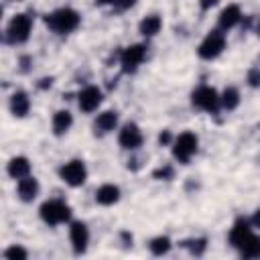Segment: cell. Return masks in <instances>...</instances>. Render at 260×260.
<instances>
[{
    "label": "cell",
    "mask_w": 260,
    "mask_h": 260,
    "mask_svg": "<svg viewBox=\"0 0 260 260\" xmlns=\"http://www.w3.org/2000/svg\"><path fill=\"white\" fill-rule=\"evenodd\" d=\"M45 22H47V26H49L53 32H57V35H67V32H71V30H75V28L79 26L81 16H79L73 8H59V10L51 12V14H47V16H45Z\"/></svg>",
    "instance_id": "1"
},
{
    "label": "cell",
    "mask_w": 260,
    "mask_h": 260,
    "mask_svg": "<svg viewBox=\"0 0 260 260\" xmlns=\"http://www.w3.org/2000/svg\"><path fill=\"white\" fill-rule=\"evenodd\" d=\"M41 213V219L49 225H59L63 221H67L71 217V207L61 201V199H51V201H45L39 209Z\"/></svg>",
    "instance_id": "2"
},
{
    "label": "cell",
    "mask_w": 260,
    "mask_h": 260,
    "mask_svg": "<svg viewBox=\"0 0 260 260\" xmlns=\"http://www.w3.org/2000/svg\"><path fill=\"white\" fill-rule=\"evenodd\" d=\"M30 28H32V18L28 14H14L6 26V41L14 45L24 43L30 37Z\"/></svg>",
    "instance_id": "3"
},
{
    "label": "cell",
    "mask_w": 260,
    "mask_h": 260,
    "mask_svg": "<svg viewBox=\"0 0 260 260\" xmlns=\"http://www.w3.org/2000/svg\"><path fill=\"white\" fill-rule=\"evenodd\" d=\"M197 144H199V140H197V136L193 132H181L173 142V156L179 162L187 165L189 158L197 152Z\"/></svg>",
    "instance_id": "4"
},
{
    "label": "cell",
    "mask_w": 260,
    "mask_h": 260,
    "mask_svg": "<svg viewBox=\"0 0 260 260\" xmlns=\"http://www.w3.org/2000/svg\"><path fill=\"white\" fill-rule=\"evenodd\" d=\"M223 49H225V37H223V32H221V30H211V32L201 41L197 53H199L201 59L211 61V59H215Z\"/></svg>",
    "instance_id": "5"
},
{
    "label": "cell",
    "mask_w": 260,
    "mask_h": 260,
    "mask_svg": "<svg viewBox=\"0 0 260 260\" xmlns=\"http://www.w3.org/2000/svg\"><path fill=\"white\" fill-rule=\"evenodd\" d=\"M191 102H193L195 108H199V110H203V112H215V110L219 108V104H221V98L217 95V91H215L213 87L201 85V87H197V89L193 91Z\"/></svg>",
    "instance_id": "6"
},
{
    "label": "cell",
    "mask_w": 260,
    "mask_h": 260,
    "mask_svg": "<svg viewBox=\"0 0 260 260\" xmlns=\"http://www.w3.org/2000/svg\"><path fill=\"white\" fill-rule=\"evenodd\" d=\"M59 177H61L67 185H71V187H79V185H83L85 179H87V169H85L83 160L73 158V160L65 162V165L59 169Z\"/></svg>",
    "instance_id": "7"
},
{
    "label": "cell",
    "mask_w": 260,
    "mask_h": 260,
    "mask_svg": "<svg viewBox=\"0 0 260 260\" xmlns=\"http://www.w3.org/2000/svg\"><path fill=\"white\" fill-rule=\"evenodd\" d=\"M144 57H146V45H130V47H126V49L120 53L122 71H126V73L136 71L138 65L144 61Z\"/></svg>",
    "instance_id": "8"
},
{
    "label": "cell",
    "mask_w": 260,
    "mask_h": 260,
    "mask_svg": "<svg viewBox=\"0 0 260 260\" xmlns=\"http://www.w3.org/2000/svg\"><path fill=\"white\" fill-rule=\"evenodd\" d=\"M252 238H254V232H252V228H250V223L246 219H238L234 223V228L230 230V244L234 248H238V250L244 248Z\"/></svg>",
    "instance_id": "9"
},
{
    "label": "cell",
    "mask_w": 260,
    "mask_h": 260,
    "mask_svg": "<svg viewBox=\"0 0 260 260\" xmlns=\"http://www.w3.org/2000/svg\"><path fill=\"white\" fill-rule=\"evenodd\" d=\"M77 104H79V110H83L87 114L93 112V110H98V106L102 104V91H100V87H95V85L83 87L79 91V95H77Z\"/></svg>",
    "instance_id": "10"
},
{
    "label": "cell",
    "mask_w": 260,
    "mask_h": 260,
    "mask_svg": "<svg viewBox=\"0 0 260 260\" xmlns=\"http://www.w3.org/2000/svg\"><path fill=\"white\" fill-rule=\"evenodd\" d=\"M118 142L122 148L126 150H136L140 144H142V132L136 124H124V128L120 130V136H118Z\"/></svg>",
    "instance_id": "11"
},
{
    "label": "cell",
    "mask_w": 260,
    "mask_h": 260,
    "mask_svg": "<svg viewBox=\"0 0 260 260\" xmlns=\"http://www.w3.org/2000/svg\"><path fill=\"white\" fill-rule=\"evenodd\" d=\"M69 240H71V246H73L75 254H83L85 248H87V242H89L87 225L83 221H73L71 228H69Z\"/></svg>",
    "instance_id": "12"
},
{
    "label": "cell",
    "mask_w": 260,
    "mask_h": 260,
    "mask_svg": "<svg viewBox=\"0 0 260 260\" xmlns=\"http://www.w3.org/2000/svg\"><path fill=\"white\" fill-rule=\"evenodd\" d=\"M242 20V10L238 4H228L219 12V30H230Z\"/></svg>",
    "instance_id": "13"
},
{
    "label": "cell",
    "mask_w": 260,
    "mask_h": 260,
    "mask_svg": "<svg viewBox=\"0 0 260 260\" xmlns=\"http://www.w3.org/2000/svg\"><path fill=\"white\" fill-rule=\"evenodd\" d=\"M116 124H118V112L108 110V112H102V114L95 118L93 128H95V134H98V132H100V134H108V132H112V130L116 128Z\"/></svg>",
    "instance_id": "14"
},
{
    "label": "cell",
    "mask_w": 260,
    "mask_h": 260,
    "mask_svg": "<svg viewBox=\"0 0 260 260\" xmlns=\"http://www.w3.org/2000/svg\"><path fill=\"white\" fill-rule=\"evenodd\" d=\"M37 195H39V181H37L35 177L28 175V177H24V179L18 181V197H20L24 203L32 201Z\"/></svg>",
    "instance_id": "15"
},
{
    "label": "cell",
    "mask_w": 260,
    "mask_h": 260,
    "mask_svg": "<svg viewBox=\"0 0 260 260\" xmlns=\"http://www.w3.org/2000/svg\"><path fill=\"white\" fill-rule=\"evenodd\" d=\"M118 199H120V187H118V185L106 183V185H102V187L95 191V201H98L100 205H114Z\"/></svg>",
    "instance_id": "16"
},
{
    "label": "cell",
    "mask_w": 260,
    "mask_h": 260,
    "mask_svg": "<svg viewBox=\"0 0 260 260\" xmlns=\"http://www.w3.org/2000/svg\"><path fill=\"white\" fill-rule=\"evenodd\" d=\"M8 175L12 177V179H24V177H28L30 175V162H28V158L26 156H14V158H10V162H8Z\"/></svg>",
    "instance_id": "17"
},
{
    "label": "cell",
    "mask_w": 260,
    "mask_h": 260,
    "mask_svg": "<svg viewBox=\"0 0 260 260\" xmlns=\"http://www.w3.org/2000/svg\"><path fill=\"white\" fill-rule=\"evenodd\" d=\"M28 110H30V100H28V95H26L24 91L12 93V98H10V112H12L16 118H24V116L28 114Z\"/></svg>",
    "instance_id": "18"
},
{
    "label": "cell",
    "mask_w": 260,
    "mask_h": 260,
    "mask_svg": "<svg viewBox=\"0 0 260 260\" xmlns=\"http://www.w3.org/2000/svg\"><path fill=\"white\" fill-rule=\"evenodd\" d=\"M71 124H73V118H71V114L67 110L55 112V116H53V132L57 136H63L71 128Z\"/></svg>",
    "instance_id": "19"
},
{
    "label": "cell",
    "mask_w": 260,
    "mask_h": 260,
    "mask_svg": "<svg viewBox=\"0 0 260 260\" xmlns=\"http://www.w3.org/2000/svg\"><path fill=\"white\" fill-rule=\"evenodd\" d=\"M160 26H162L160 16H158V14H148L146 18H142V20H140L138 30H140L144 37H154V35L160 30Z\"/></svg>",
    "instance_id": "20"
},
{
    "label": "cell",
    "mask_w": 260,
    "mask_h": 260,
    "mask_svg": "<svg viewBox=\"0 0 260 260\" xmlns=\"http://www.w3.org/2000/svg\"><path fill=\"white\" fill-rule=\"evenodd\" d=\"M240 104V91L236 87H225L221 93V106L225 110H236Z\"/></svg>",
    "instance_id": "21"
},
{
    "label": "cell",
    "mask_w": 260,
    "mask_h": 260,
    "mask_svg": "<svg viewBox=\"0 0 260 260\" xmlns=\"http://www.w3.org/2000/svg\"><path fill=\"white\" fill-rule=\"evenodd\" d=\"M148 248H150V252H152L154 256H162V254H167V252L171 250V240H169L167 236H158V238L150 240Z\"/></svg>",
    "instance_id": "22"
},
{
    "label": "cell",
    "mask_w": 260,
    "mask_h": 260,
    "mask_svg": "<svg viewBox=\"0 0 260 260\" xmlns=\"http://www.w3.org/2000/svg\"><path fill=\"white\" fill-rule=\"evenodd\" d=\"M240 254L244 258H260V238L254 236L244 248H240Z\"/></svg>",
    "instance_id": "23"
},
{
    "label": "cell",
    "mask_w": 260,
    "mask_h": 260,
    "mask_svg": "<svg viewBox=\"0 0 260 260\" xmlns=\"http://www.w3.org/2000/svg\"><path fill=\"white\" fill-rule=\"evenodd\" d=\"M185 244L189 246L191 254L201 256V254H203V250H205V246H207V240H205V238H199V240H191V242H185Z\"/></svg>",
    "instance_id": "24"
},
{
    "label": "cell",
    "mask_w": 260,
    "mask_h": 260,
    "mask_svg": "<svg viewBox=\"0 0 260 260\" xmlns=\"http://www.w3.org/2000/svg\"><path fill=\"white\" fill-rule=\"evenodd\" d=\"M4 256H6V258H26L28 252H26L22 246H16V244H14V246H10V248L4 252Z\"/></svg>",
    "instance_id": "25"
},
{
    "label": "cell",
    "mask_w": 260,
    "mask_h": 260,
    "mask_svg": "<svg viewBox=\"0 0 260 260\" xmlns=\"http://www.w3.org/2000/svg\"><path fill=\"white\" fill-rule=\"evenodd\" d=\"M248 83L252 85V87H258L260 85V69H250L248 71Z\"/></svg>",
    "instance_id": "26"
},
{
    "label": "cell",
    "mask_w": 260,
    "mask_h": 260,
    "mask_svg": "<svg viewBox=\"0 0 260 260\" xmlns=\"http://www.w3.org/2000/svg\"><path fill=\"white\" fill-rule=\"evenodd\" d=\"M154 177H156V179H173V169H171V167L156 169V171H154Z\"/></svg>",
    "instance_id": "27"
},
{
    "label": "cell",
    "mask_w": 260,
    "mask_h": 260,
    "mask_svg": "<svg viewBox=\"0 0 260 260\" xmlns=\"http://www.w3.org/2000/svg\"><path fill=\"white\" fill-rule=\"evenodd\" d=\"M158 142H160V144H169V142H171V132H169V130L160 132V134H158Z\"/></svg>",
    "instance_id": "28"
},
{
    "label": "cell",
    "mask_w": 260,
    "mask_h": 260,
    "mask_svg": "<svg viewBox=\"0 0 260 260\" xmlns=\"http://www.w3.org/2000/svg\"><path fill=\"white\" fill-rule=\"evenodd\" d=\"M199 4H201V8H203V10H207V8L215 6V4H217V0H199Z\"/></svg>",
    "instance_id": "29"
},
{
    "label": "cell",
    "mask_w": 260,
    "mask_h": 260,
    "mask_svg": "<svg viewBox=\"0 0 260 260\" xmlns=\"http://www.w3.org/2000/svg\"><path fill=\"white\" fill-rule=\"evenodd\" d=\"M252 225H254V228H260V209L254 211V215H252Z\"/></svg>",
    "instance_id": "30"
},
{
    "label": "cell",
    "mask_w": 260,
    "mask_h": 260,
    "mask_svg": "<svg viewBox=\"0 0 260 260\" xmlns=\"http://www.w3.org/2000/svg\"><path fill=\"white\" fill-rule=\"evenodd\" d=\"M51 81H53L51 77H49V79L45 77V79H41V83H39V87H41V89H45V87H51Z\"/></svg>",
    "instance_id": "31"
},
{
    "label": "cell",
    "mask_w": 260,
    "mask_h": 260,
    "mask_svg": "<svg viewBox=\"0 0 260 260\" xmlns=\"http://www.w3.org/2000/svg\"><path fill=\"white\" fill-rule=\"evenodd\" d=\"M118 2H120V0H95V4H114V6H116Z\"/></svg>",
    "instance_id": "32"
},
{
    "label": "cell",
    "mask_w": 260,
    "mask_h": 260,
    "mask_svg": "<svg viewBox=\"0 0 260 260\" xmlns=\"http://www.w3.org/2000/svg\"><path fill=\"white\" fill-rule=\"evenodd\" d=\"M258 35H260V22H258Z\"/></svg>",
    "instance_id": "33"
}]
</instances>
